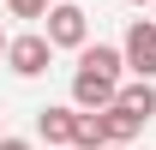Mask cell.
I'll return each mask as SVG.
<instances>
[{"instance_id": "obj_1", "label": "cell", "mask_w": 156, "mask_h": 150, "mask_svg": "<svg viewBox=\"0 0 156 150\" xmlns=\"http://www.w3.org/2000/svg\"><path fill=\"white\" fill-rule=\"evenodd\" d=\"M42 36H48V48H84V42H90V12H84V6H72V0H54V6H48V30H42Z\"/></svg>"}, {"instance_id": "obj_2", "label": "cell", "mask_w": 156, "mask_h": 150, "mask_svg": "<svg viewBox=\"0 0 156 150\" xmlns=\"http://www.w3.org/2000/svg\"><path fill=\"white\" fill-rule=\"evenodd\" d=\"M120 54H126V72L132 78H156V18H132L126 24Z\"/></svg>"}, {"instance_id": "obj_3", "label": "cell", "mask_w": 156, "mask_h": 150, "mask_svg": "<svg viewBox=\"0 0 156 150\" xmlns=\"http://www.w3.org/2000/svg\"><path fill=\"white\" fill-rule=\"evenodd\" d=\"M48 60H54V48H48L42 30H24V36L6 42V66H12L18 78H42V72H48Z\"/></svg>"}, {"instance_id": "obj_4", "label": "cell", "mask_w": 156, "mask_h": 150, "mask_svg": "<svg viewBox=\"0 0 156 150\" xmlns=\"http://www.w3.org/2000/svg\"><path fill=\"white\" fill-rule=\"evenodd\" d=\"M114 96H120V78L84 72V66L72 72V108H78V114H102V108H114Z\"/></svg>"}, {"instance_id": "obj_5", "label": "cell", "mask_w": 156, "mask_h": 150, "mask_svg": "<svg viewBox=\"0 0 156 150\" xmlns=\"http://www.w3.org/2000/svg\"><path fill=\"white\" fill-rule=\"evenodd\" d=\"M78 120H84V114H78L72 102L42 108V114H36V138H48V144H60V150H72V144H78Z\"/></svg>"}, {"instance_id": "obj_6", "label": "cell", "mask_w": 156, "mask_h": 150, "mask_svg": "<svg viewBox=\"0 0 156 150\" xmlns=\"http://www.w3.org/2000/svg\"><path fill=\"white\" fill-rule=\"evenodd\" d=\"M78 66H84V72H102V78H120L126 72V54H120L114 42H84V48H78Z\"/></svg>"}, {"instance_id": "obj_7", "label": "cell", "mask_w": 156, "mask_h": 150, "mask_svg": "<svg viewBox=\"0 0 156 150\" xmlns=\"http://www.w3.org/2000/svg\"><path fill=\"white\" fill-rule=\"evenodd\" d=\"M96 120H102V138H108V144H132L138 132H144V120H138L132 108H120V102H114V108H102Z\"/></svg>"}, {"instance_id": "obj_8", "label": "cell", "mask_w": 156, "mask_h": 150, "mask_svg": "<svg viewBox=\"0 0 156 150\" xmlns=\"http://www.w3.org/2000/svg\"><path fill=\"white\" fill-rule=\"evenodd\" d=\"M114 102H120V108H132L138 120H150V114H156V84H150V78H132V84H120Z\"/></svg>"}, {"instance_id": "obj_9", "label": "cell", "mask_w": 156, "mask_h": 150, "mask_svg": "<svg viewBox=\"0 0 156 150\" xmlns=\"http://www.w3.org/2000/svg\"><path fill=\"white\" fill-rule=\"evenodd\" d=\"M72 150H108V138H102V120L96 114H84V120H78V144Z\"/></svg>"}, {"instance_id": "obj_10", "label": "cell", "mask_w": 156, "mask_h": 150, "mask_svg": "<svg viewBox=\"0 0 156 150\" xmlns=\"http://www.w3.org/2000/svg\"><path fill=\"white\" fill-rule=\"evenodd\" d=\"M6 6H12V18H48V6H54V0H6Z\"/></svg>"}, {"instance_id": "obj_11", "label": "cell", "mask_w": 156, "mask_h": 150, "mask_svg": "<svg viewBox=\"0 0 156 150\" xmlns=\"http://www.w3.org/2000/svg\"><path fill=\"white\" fill-rule=\"evenodd\" d=\"M0 150H30V138H12V132H6V138H0Z\"/></svg>"}, {"instance_id": "obj_12", "label": "cell", "mask_w": 156, "mask_h": 150, "mask_svg": "<svg viewBox=\"0 0 156 150\" xmlns=\"http://www.w3.org/2000/svg\"><path fill=\"white\" fill-rule=\"evenodd\" d=\"M6 42H12V36H6V30H0V60H6Z\"/></svg>"}, {"instance_id": "obj_13", "label": "cell", "mask_w": 156, "mask_h": 150, "mask_svg": "<svg viewBox=\"0 0 156 150\" xmlns=\"http://www.w3.org/2000/svg\"><path fill=\"white\" fill-rule=\"evenodd\" d=\"M132 6H156V0H132Z\"/></svg>"}, {"instance_id": "obj_14", "label": "cell", "mask_w": 156, "mask_h": 150, "mask_svg": "<svg viewBox=\"0 0 156 150\" xmlns=\"http://www.w3.org/2000/svg\"><path fill=\"white\" fill-rule=\"evenodd\" d=\"M108 150H132V144H108Z\"/></svg>"}, {"instance_id": "obj_15", "label": "cell", "mask_w": 156, "mask_h": 150, "mask_svg": "<svg viewBox=\"0 0 156 150\" xmlns=\"http://www.w3.org/2000/svg\"><path fill=\"white\" fill-rule=\"evenodd\" d=\"M0 138H6V132H0Z\"/></svg>"}]
</instances>
